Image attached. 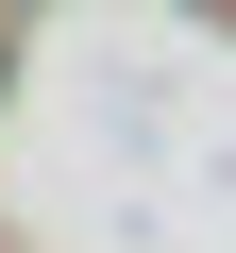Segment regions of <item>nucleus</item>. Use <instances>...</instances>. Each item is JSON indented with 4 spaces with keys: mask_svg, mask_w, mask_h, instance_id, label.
<instances>
[{
    "mask_svg": "<svg viewBox=\"0 0 236 253\" xmlns=\"http://www.w3.org/2000/svg\"><path fill=\"white\" fill-rule=\"evenodd\" d=\"M0 84H17V51H0Z\"/></svg>",
    "mask_w": 236,
    "mask_h": 253,
    "instance_id": "nucleus-1",
    "label": "nucleus"
}]
</instances>
